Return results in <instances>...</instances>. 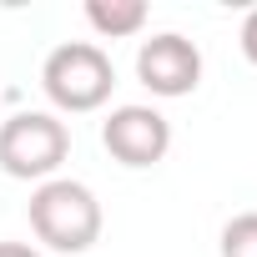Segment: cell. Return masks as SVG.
I'll list each match as a JSON object with an SVG mask.
<instances>
[{
    "label": "cell",
    "instance_id": "obj_4",
    "mask_svg": "<svg viewBox=\"0 0 257 257\" xmlns=\"http://www.w3.org/2000/svg\"><path fill=\"white\" fill-rule=\"evenodd\" d=\"M137 81L152 96H192L202 86V51L197 41H187L182 31H157L137 46Z\"/></svg>",
    "mask_w": 257,
    "mask_h": 257
},
{
    "label": "cell",
    "instance_id": "obj_6",
    "mask_svg": "<svg viewBox=\"0 0 257 257\" xmlns=\"http://www.w3.org/2000/svg\"><path fill=\"white\" fill-rule=\"evenodd\" d=\"M86 26L106 41L137 36L147 26V0H86Z\"/></svg>",
    "mask_w": 257,
    "mask_h": 257
},
{
    "label": "cell",
    "instance_id": "obj_7",
    "mask_svg": "<svg viewBox=\"0 0 257 257\" xmlns=\"http://www.w3.org/2000/svg\"><path fill=\"white\" fill-rule=\"evenodd\" d=\"M222 257H257V212H237L222 227Z\"/></svg>",
    "mask_w": 257,
    "mask_h": 257
},
{
    "label": "cell",
    "instance_id": "obj_2",
    "mask_svg": "<svg viewBox=\"0 0 257 257\" xmlns=\"http://www.w3.org/2000/svg\"><path fill=\"white\" fill-rule=\"evenodd\" d=\"M41 91L51 96L56 111L86 116L101 111L116 91V66L96 41H66L41 61Z\"/></svg>",
    "mask_w": 257,
    "mask_h": 257
},
{
    "label": "cell",
    "instance_id": "obj_1",
    "mask_svg": "<svg viewBox=\"0 0 257 257\" xmlns=\"http://www.w3.org/2000/svg\"><path fill=\"white\" fill-rule=\"evenodd\" d=\"M31 232L51 247V252H91L96 237H101V202L86 182H71V177H51L31 192Z\"/></svg>",
    "mask_w": 257,
    "mask_h": 257
},
{
    "label": "cell",
    "instance_id": "obj_3",
    "mask_svg": "<svg viewBox=\"0 0 257 257\" xmlns=\"http://www.w3.org/2000/svg\"><path fill=\"white\" fill-rule=\"evenodd\" d=\"M71 157V132L56 111H16L0 121V172L16 182H51Z\"/></svg>",
    "mask_w": 257,
    "mask_h": 257
},
{
    "label": "cell",
    "instance_id": "obj_9",
    "mask_svg": "<svg viewBox=\"0 0 257 257\" xmlns=\"http://www.w3.org/2000/svg\"><path fill=\"white\" fill-rule=\"evenodd\" d=\"M0 257H41L31 242H0Z\"/></svg>",
    "mask_w": 257,
    "mask_h": 257
},
{
    "label": "cell",
    "instance_id": "obj_5",
    "mask_svg": "<svg viewBox=\"0 0 257 257\" xmlns=\"http://www.w3.org/2000/svg\"><path fill=\"white\" fill-rule=\"evenodd\" d=\"M101 147L121 162V167H157L167 152H172V121L157 111V106H116L106 121H101Z\"/></svg>",
    "mask_w": 257,
    "mask_h": 257
},
{
    "label": "cell",
    "instance_id": "obj_8",
    "mask_svg": "<svg viewBox=\"0 0 257 257\" xmlns=\"http://www.w3.org/2000/svg\"><path fill=\"white\" fill-rule=\"evenodd\" d=\"M237 41H242V56H247V61L257 66V6H252V11L242 16V36H237Z\"/></svg>",
    "mask_w": 257,
    "mask_h": 257
}]
</instances>
